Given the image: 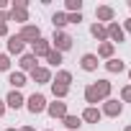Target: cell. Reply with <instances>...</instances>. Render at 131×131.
<instances>
[{
  "mask_svg": "<svg viewBox=\"0 0 131 131\" xmlns=\"http://www.w3.org/2000/svg\"><path fill=\"white\" fill-rule=\"evenodd\" d=\"M49 41H51V49H57L59 54L67 51V49H72V36L64 34V31H54V36H51Z\"/></svg>",
  "mask_w": 131,
  "mask_h": 131,
  "instance_id": "cell-2",
  "label": "cell"
},
{
  "mask_svg": "<svg viewBox=\"0 0 131 131\" xmlns=\"http://www.w3.org/2000/svg\"><path fill=\"white\" fill-rule=\"evenodd\" d=\"M5 131H16V128H5Z\"/></svg>",
  "mask_w": 131,
  "mask_h": 131,
  "instance_id": "cell-38",
  "label": "cell"
},
{
  "mask_svg": "<svg viewBox=\"0 0 131 131\" xmlns=\"http://www.w3.org/2000/svg\"><path fill=\"white\" fill-rule=\"evenodd\" d=\"M5 5H8V0H0V10H5Z\"/></svg>",
  "mask_w": 131,
  "mask_h": 131,
  "instance_id": "cell-35",
  "label": "cell"
},
{
  "mask_svg": "<svg viewBox=\"0 0 131 131\" xmlns=\"http://www.w3.org/2000/svg\"><path fill=\"white\" fill-rule=\"evenodd\" d=\"M10 8H28V0H13Z\"/></svg>",
  "mask_w": 131,
  "mask_h": 131,
  "instance_id": "cell-30",
  "label": "cell"
},
{
  "mask_svg": "<svg viewBox=\"0 0 131 131\" xmlns=\"http://www.w3.org/2000/svg\"><path fill=\"white\" fill-rule=\"evenodd\" d=\"M90 34H93L100 44H103V41H108V34H105V26H103V23H93V26H90Z\"/></svg>",
  "mask_w": 131,
  "mask_h": 131,
  "instance_id": "cell-20",
  "label": "cell"
},
{
  "mask_svg": "<svg viewBox=\"0 0 131 131\" xmlns=\"http://www.w3.org/2000/svg\"><path fill=\"white\" fill-rule=\"evenodd\" d=\"M5 113V100H0V116Z\"/></svg>",
  "mask_w": 131,
  "mask_h": 131,
  "instance_id": "cell-34",
  "label": "cell"
},
{
  "mask_svg": "<svg viewBox=\"0 0 131 131\" xmlns=\"http://www.w3.org/2000/svg\"><path fill=\"white\" fill-rule=\"evenodd\" d=\"M0 23H8V10H0Z\"/></svg>",
  "mask_w": 131,
  "mask_h": 131,
  "instance_id": "cell-31",
  "label": "cell"
},
{
  "mask_svg": "<svg viewBox=\"0 0 131 131\" xmlns=\"http://www.w3.org/2000/svg\"><path fill=\"white\" fill-rule=\"evenodd\" d=\"M0 36H8V23H0Z\"/></svg>",
  "mask_w": 131,
  "mask_h": 131,
  "instance_id": "cell-32",
  "label": "cell"
},
{
  "mask_svg": "<svg viewBox=\"0 0 131 131\" xmlns=\"http://www.w3.org/2000/svg\"><path fill=\"white\" fill-rule=\"evenodd\" d=\"M100 116H103V113H100L95 105H88V108L82 111V121H88V123H98V121H100Z\"/></svg>",
  "mask_w": 131,
  "mask_h": 131,
  "instance_id": "cell-14",
  "label": "cell"
},
{
  "mask_svg": "<svg viewBox=\"0 0 131 131\" xmlns=\"http://www.w3.org/2000/svg\"><path fill=\"white\" fill-rule=\"evenodd\" d=\"M46 131H51V128H46Z\"/></svg>",
  "mask_w": 131,
  "mask_h": 131,
  "instance_id": "cell-41",
  "label": "cell"
},
{
  "mask_svg": "<svg viewBox=\"0 0 131 131\" xmlns=\"http://www.w3.org/2000/svg\"><path fill=\"white\" fill-rule=\"evenodd\" d=\"M82 21V13H67V23H80Z\"/></svg>",
  "mask_w": 131,
  "mask_h": 131,
  "instance_id": "cell-29",
  "label": "cell"
},
{
  "mask_svg": "<svg viewBox=\"0 0 131 131\" xmlns=\"http://www.w3.org/2000/svg\"><path fill=\"white\" fill-rule=\"evenodd\" d=\"M121 100H123V103H131V85H126V88L121 90Z\"/></svg>",
  "mask_w": 131,
  "mask_h": 131,
  "instance_id": "cell-28",
  "label": "cell"
},
{
  "mask_svg": "<svg viewBox=\"0 0 131 131\" xmlns=\"http://www.w3.org/2000/svg\"><path fill=\"white\" fill-rule=\"evenodd\" d=\"M51 93H54V98H57V100H62V98H67L70 88H67V85H57V82H51Z\"/></svg>",
  "mask_w": 131,
  "mask_h": 131,
  "instance_id": "cell-24",
  "label": "cell"
},
{
  "mask_svg": "<svg viewBox=\"0 0 131 131\" xmlns=\"http://www.w3.org/2000/svg\"><path fill=\"white\" fill-rule=\"evenodd\" d=\"M18 131H34V128H31V126H23V128H18Z\"/></svg>",
  "mask_w": 131,
  "mask_h": 131,
  "instance_id": "cell-36",
  "label": "cell"
},
{
  "mask_svg": "<svg viewBox=\"0 0 131 131\" xmlns=\"http://www.w3.org/2000/svg\"><path fill=\"white\" fill-rule=\"evenodd\" d=\"M46 111H49L51 118H64V116H67V103H62V100L46 103Z\"/></svg>",
  "mask_w": 131,
  "mask_h": 131,
  "instance_id": "cell-5",
  "label": "cell"
},
{
  "mask_svg": "<svg viewBox=\"0 0 131 131\" xmlns=\"http://www.w3.org/2000/svg\"><path fill=\"white\" fill-rule=\"evenodd\" d=\"M8 82L13 85V90H21V88L26 85V75H23V72H10V75H8Z\"/></svg>",
  "mask_w": 131,
  "mask_h": 131,
  "instance_id": "cell-17",
  "label": "cell"
},
{
  "mask_svg": "<svg viewBox=\"0 0 131 131\" xmlns=\"http://www.w3.org/2000/svg\"><path fill=\"white\" fill-rule=\"evenodd\" d=\"M51 23H54L57 31H62L64 26H67V13H54V16H51Z\"/></svg>",
  "mask_w": 131,
  "mask_h": 131,
  "instance_id": "cell-23",
  "label": "cell"
},
{
  "mask_svg": "<svg viewBox=\"0 0 131 131\" xmlns=\"http://www.w3.org/2000/svg\"><path fill=\"white\" fill-rule=\"evenodd\" d=\"M54 82H57V85H67V88H70V82H72V75H70L67 70H59V72H57V77H54Z\"/></svg>",
  "mask_w": 131,
  "mask_h": 131,
  "instance_id": "cell-22",
  "label": "cell"
},
{
  "mask_svg": "<svg viewBox=\"0 0 131 131\" xmlns=\"http://www.w3.org/2000/svg\"><path fill=\"white\" fill-rule=\"evenodd\" d=\"M128 80H131V72H128Z\"/></svg>",
  "mask_w": 131,
  "mask_h": 131,
  "instance_id": "cell-39",
  "label": "cell"
},
{
  "mask_svg": "<svg viewBox=\"0 0 131 131\" xmlns=\"http://www.w3.org/2000/svg\"><path fill=\"white\" fill-rule=\"evenodd\" d=\"M26 108H28L34 116H36V113H44V111H46V98H44L41 93H34V95L26 100Z\"/></svg>",
  "mask_w": 131,
  "mask_h": 131,
  "instance_id": "cell-3",
  "label": "cell"
},
{
  "mask_svg": "<svg viewBox=\"0 0 131 131\" xmlns=\"http://www.w3.org/2000/svg\"><path fill=\"white\" fill-rule=\"evenodd\" d=\"M105 34H108V41H111V44H113V41H118V44L123 41V28H121L116 21H111V23L105 26Z\"/></svg>",
  "mask_w": 131,
  "mask_h": 131,
  "instance_id": "cell-7",
  "label": "cell"
},
{
  "mask_svg": "<svg viewBox=\"0 0 131 131\" xmlns=\"http://www.w3.org/2000/svg\"><path fill=\"white\" fill-rule=\"evenodd\" d=\"M8 70H10V57L0 54V72H8Z\"/></svg>",
  "mask_w": 131,
  "mask_h": 131,
  "instance_id": "cell-27",
  "label": "cell"
},
{
  "mask_svg": "<svg viewBox=\"0 0 131 131\" xmlns=\"http://www.w3.org/2000/svg\"><path fill=\"white\" fill-rule=\"evenodd\" d=\"M23 103H26V100H23L21 90H10V93H8V98H5V105H10V108H16V111H18Z\"/></svg>",
  "mask_w": 131,
  "mask_h": 131,
  "instance_id": "cell-11",
  "label": "cell"
},
{
  "mask_svg": "<svg viewBox=\"0 0 131 131\" xmlns=\"http://www.w3.org/2000/svg\"><path fill=\"white\" fill-rule=\"evenodd\" d=\"M128 8H131V3H128Z\"/></svg>",
  "mask_w": 131,
  "mask_h": 131,
  "instance_id": "cell-40",
  "label": "cell"
},
{
  "mask_svg": "<svg viewBox=\"0 0 131 131\" xmlns=\"http://www.w3.org/2000/svg\"><path fill=\"white\" fill-rule=\"evenodd\" d=\"M8 21L26 23V21H28V10H26V8H10V10H8Z\"/></svg>",
  "mask_w": 131,
  "mask_h": 131,
  "instance_id": "cell-12",
  "label": "cell"
},
{
  "mask_svg": "<svg viewBox=\"0 0 131 131\" xmlns=\"http://www.w3.org/2000/svg\"><path fill=\"white\" fill-rule=\"evenodd\" d=\"M108 95H111V82L108 80H98V82H90L85 88V100L90 105H95L100 100H108Z\"/></svg>",
  "mask_w": 131,
  "mask_h": 131,
  "instance_id": "cell-1",
  "label": "cell"
},
{
  "mask_svg": "<svg viewBox=\"0 0 131 131\" xmlns=\"http://www.w3.org/2000/svg\"><path fill=\"white\" fill-rule=\"evenodd\" d=\"M31 77H34L36 85H41V82H51V72H49L46 67H36V70L31 72Z\"/></svg>",
  "mask_w": 131,
  "mask_h": 131,
  "instance_id": "cell-10",
  "label": "cell"
},
{
  "mask_svg": "<svg viewBox=\"0 0 131 131\" xmlns=\"http://www.w3.org/2000/svg\"><path fill=\"white\" fill-rule=\"evenodd\" d=\"M18 36L23 39V44H26V41H31V44H34L36 39H41V28H39V26H23Z\"/></svg>",
  "mask_w": 131,
  "mask_h": 131,
  "instance_id": "cell-6",
  "label": "cell"
},
{
  "mask_svg": "<svg viewBox=\"0 0 131 131\" xmlns=\"http://www.w3.org/2000/svg\"><path fill=\"white\" fill-rule=\"evenodd\" d=\"M23 46H26V44H23L21 36H10V39H8V51H10V54H23Z\"/></svg>",
  "mask_w": 131,
  "mask_h": 131,
  "instance_id": "cell-16",
  "label": "cell"
},
{
  "mask_svg": "<svg viewBox=\"0 0 131 131\" xmlns=\"http://www.w3.org/2000/svg\"><path fill=\"white\" fill-rule=\"evenodd\" d=\"M46 62H49V64H54V67H59V64H62V54H59L57 49H51V51L46 54Z\"/></svg>",
  "mask_w": 131,
  "mask_h": 131,
  "instance_id": "cell-26",
  "label": "cell"
},
{
  "mask_svg": "<svg viewBox=\"0 0 131 131\" xmlns=\"http://www.w3.org/2000/svg\"><path fill=\"white\" fill-rule=\"evenodd\" d=\"M80 67H82L85 72H95V70H98V57H95V54H82Z\"/></svg>",
  "mask_w": 131,
  "mask_h": 131,
  "instance_id": "cell-9",
  "label": "cell"
},
{
  "mask_svg": "<svg viewBox=\"0 0 131 131\" xmlns=\"http://www.w3.org/2000/svg\"><path fill=\"white\" fill-rule=\"evenodd\" d=\"M18 64H21V72H34L36 70V57L34 54H23Z\"/></svg>",
  "mask_w": 131,
  "mask_h": 131,
  "instance_id": "cell-15",
  "label": "cell"
},
{
  "mask_svg": "<svg viewBox=\"0 0 131 131\" xmlns=\"http://www.w3.org/2000/svg\"><path fill=\"white\" fill-rule=\"evenodd\" d=\"M62 123L67 126V131H77V128L82 126V118H77V116H70V113H67V116L62 118Z\"/></svg>",
  "mask_w": 131,
  "mask_h": 131,
  "instance_id": "cell-19",
  "label": "cell"
},
{
  "mask_svg": "<svg viewBox=\"0 0 131 131\" xmlns=\"http://www.w3.org/2000/svg\"><path fill=\"white\" fill-rule=\"evenodd\" d=\"M64 8H67L70 13H82V0H67Z\"/></svg>",
  "mask_w": 131,
  "mask_h": 131,
  "instance_id": "cell-25",
  "label": "cell"
},
{
  "mask_svg": "<svg viewBox=\"0 0 131 131\" xmlns=\"http://www.w3.org/2000/svg\"><path fill=\"white\" fill-rule=\"evenodd\" d=\"M123 131H131V126H126V128H123Z\"/></svg>",
  "mask_w": 131,
  "mask_h": 131,
  "instance_id": "cell-37",
  "label": "cell"
},
{
  "mask_svg": "<svg viewBox=\"0 0 131 131\" xmlns=\"http://www.w3.org/2000/svg\"><path fill=\"white\" fill-rule=\"evenodd\" d=\"M95 57H103V59H113V44L111 41H103L100 46H98V54Z\"/></svg>",
  "mask_w": 131,
  "mask_h": 131,
  "instance_id": "cell-21",
  "label": "cell"
},
{
  "mask_svg": "<svg viewBox=\"0 0 131 131\" xmlns=\"http://www.w3.org/2000/svg\"><path fill=\"white\" fill-rule=\"evenodd\" d=\"M105 70H108V72H113V75H121V72L126 70V64H123L121 59H116V57H113V59H108V62H105Z\"/></svg>",
  "mask_w": 131,
  "mask_h": 131,
  "instance_id": "cell-18",
  "label": "cell"
},
{
  "mask_svg": "<svg viewBox=\"0 0 131 131\" xmlns=\"http://www.w3.org/2000/svg\"><path fill=\"white\" fill-rule=\"evenodd\" d=\"M121 28H126V31H128V34H131V18H128V21H126V23H123V26H121Z\"/></svg>",
  "mask_w": 131,
  "mask_h": 131,
  "instance_id": "cell-33",
  "label": "cell"
},
{
  "mask_svg": "<svg viewBox=\"0 0 131 131\" xmlns=\"http://www.w3.org/2000/svg\"><path fill=\"white\" fill-rule=\"evenodd\" d=\"M121 111H123V103H118V100H103V116H111V118H116V116H121Z\"/></svg>",
  "mask_w": 131,
  "mask_h": 131,
  "instance_id": "cell-4",
  "label": "cell"
},
{
  "mask_svg": "<svg viewBox=\"0 0 131 131\" xmlns=\"http://www.w3.org/2000/svg\"><path fill=\"white\" fill-rule=\"evenodd\" d=\"M31 46H34V51H31L34 57H46L51 51V41H46V39H36Z\"/></svg>",
  "mask_w": 131,
  "mask_h": 131,
  "instance_id": "cell-8",
  "label": "cell"
},
{
  "mask_svg": "<svg viewBox=\"0 0 131 131\" xmlns=\"http://www.w3.org/2000/svg\"><path fill=\"white\" fill-rule=\"evenodd\" d=\"M113 16H116V13H113L111 5H98V8H95V18H98V21H108V23H111Z\"/></svg>",
  "mask_w": 131,
  "mask_h": 131,
  "instance_id": "cell-13",
  "label": "cell"
}]
</instances>
